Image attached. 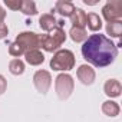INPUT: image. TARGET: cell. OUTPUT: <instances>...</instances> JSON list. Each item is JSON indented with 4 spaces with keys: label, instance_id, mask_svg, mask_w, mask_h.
<instances>
[{
    "label": "cell",
    "instance_id": "obj_8",
    "mask_svg": "<svg viewBox=\"0 0 122 122\" xmlns=\"http://www.w3.org/2000/svg\"><path fill=\"white\" fill-rule=\"evenodd\" d=\"M76 76L83 85L89 86V85H92L95 82L96 73H95V69L91 65H81L78 68V71H76Z\"/></svg>",
    "mask_w": 122,
    "mask_h": 122
},
{
    "label": "cell",
    "instance_id": "obj_7",
    "mask_svg": "<svg viewBox=\"0 0 122 122\" xmlns=\"http://www.w3.org/2000/svg\"><path fill=\"white\" fill-rule=\"evenodd\" d=\"M33 83L37 92H40L42 95H46L49 88L52 86V75L47 71H37L33 75Z\"/></svg>",
    "mask_w": 122,
    "mask_h": 122
},
{
    "label": "cell",
    "instance_id": "obj_16",
    "mask_svg": "<svg viewBox=\"0 0 122 122\" xmlns=\"http://www.w3.org/2000/svg\"><path fill=\"white\" fill-rule=\"evenodd\" d=\"M69 36H71V39L73 42L81 43V42H85L88 39V32L83 27H75V26H72L71 30H69Z\"/></svg>",
    "mask_w": 122,
    "mask_h": 122
},
{
    "label": "cell",
    "instance_id": "obj_2",
    "mask_svg": "<svg viewBox=\"0 0 122 122\" xmlns=\"http://www.w3.org/2000/svg\"><path fill=\"white\" fill-rule=\"evenodd\" d=\"M75 63H76L75 55L69 49L56 50L53 57L50 59V68L56 72H69L75 68Z\"/></svg>",
    "mask_w": 122,
    "mask_h": 122
},
{
    "label": "cell",
    "instance_id": "obj_21",
    "mask_svg": "<svg viewBox=\"0 0 122 122\" xmlns=\"http://www.w3.org/2000/svg\"><path fill=\"white\" fill-rule=\"evenodd\" d=\"M23 0H5V5L12 10H20Z\"/></svg>",
    "mask_w": 122,
    "mask_h": 122
},
{
    "label": "cell",
    "instance_id": "obj_18",
    "mask_svg": "<svg viewBox=\"0 0 122 122\" xmlns=\"http://www.w3.org/2000/svg\"><path fill=\"white\" fill-rule=\"evenodd\" d=\"M106 35L111 37H121L122 35V22H111L106 23Z\"/></svg>",
    "mask_w": 122,
    "mask_h": 122
},
{
    "label": "cell",
    "instance_id": "obj_20",
    "mask_svg": "<svg viewBox=\"0 0 122 122\" xmlns=\"http://www.w3.org/2000/svg\"><path fill=\"white\" fill-rule=\"evenodd\" d=\"M9 55H10V56H15V57L17 59L19 56L25 55V52H23V49H22L16 42H13V43L9 45Z\"/></svg>",
    "mask_w": 122,
    "mask_h": 122
},
{
    "label": "cell",
    "instance_id": "obj_15",
    "mask_svg": "<svg viewBox=\"0 0 122 122\" xmlns=\"http://www.w3.org/2000/svg\"><path fill=\"white\" fill-rule=\"evenodd\" d=\"M86 17H88V20H86V26L89 27V30L91 32H99L101 29H102V19H101V16L99 15H96V13H89V15H86Z\"/></svg>",
    "mask_w": 122,
    "mask_h": 122
},
{
    "label": "cell",
    "instance_id": "obj_3",
    "mask_svg": "<svg viewBox=\"0 0 122 122\" xmlns=\"http://www.w3.org/2000/svg\"><path fill=\"white\" fill-rule=\"evenodd\" d=\"M40 39V47L45 52H56L59 50V47L62 46L66 40V33L63 30V27H55L52 32L46 33V35H39Z\"/></svg>",
    "mask_w": 122,
    "mask_h": 122
},
{
    "label": "cell",
    "instance_id": "obj_5",
    "mask_svg": "<svg viewBox=\"0 0 122 122\" xmlns=\"http://www.w3.org/2000/svg\"><path fill=\"white\" fill-rule=\"evenodd\" d=\"M22 49L23 52H29V50H36L40 47V39H39V35L35 33V32H22L16 36V40H15Z\"/></svg>",
    "mask_w": 122,
    "mask_h": 122
},
{
    "label": "cell",
    "instance_id": "obj_13",
    "mask_svg": "<svg viewBox=\"0 0 122 122\" xmlns=\"http://www.w3.org/2000/svg\"><path fill=\"white\" fill-rule=\"evenodd\" d=\"M102 112L106 115V116H109V118H115V116H118L119 115V112H121V108H119V105L115 102V101H105L103 103H102Z\"/></svg>",
    "mask_w": 122,
    "mask_h": 122
},
{
    "label": "cell",
    "instance_id": "obj_17",
    "mask_svg": "<svg viewBox=\"0 0 122 122\" xmlns=\"http://www.w3.org/2000/svg\"><path fill=\"white\" fill-rule=\"evenodd\" d=\"M9 72L15 76H19V75H23L25 72V62L20 59H12L9 62Z\"/></svg>",
    "mask_w": 122,
    "mask_h": 122
},
{
    "label": "cell",
    "instance_id": "obj_10",
    "mask_svg": "<svg viewBox=\"0 0 122 122\" xmlns=\"http://www.w3.org/2000/svg\"><path fill=\"white\" fill-rule=\"evenodd\" d=\"M103 92L108 98H118L122 92V85L118 79H108L103 85Z\"/></svg>",
    "mask_w": 122,
    "mask_h": 122
},
{
    "label": "cell",
    "instance_id": "obj_9",
    "mask_svg": "<svg viewBox=\"0 0 122 122\" xmlns=\"http://www.w3.org/2000/svg\"><path fill=\"white\" fill-rule=\"evenodd\" d=\"M63 20H56V17L50 13H45L39 19V26L45 32H52L55 27H63Z\"/></svg>",
    "mask_w": 122,
    "mask_h": 122
},
{
    "label": "cell",
    "instance_id": "obj_19",
    "mask_svg": "<svg viewBox=\"0 0 122 122\" xmlns=\"http://www.w3.org/2000/svg\"><path fill=\"white\" fill-rule=\"evenodd\" d=\"M20 12L26 16H35L37 15V9H36V3L33 0H23L22 2V7Z\"/></svg>",
    "mask_w": 122,
    "mask_h": 122
},
{
    "label": "cell",
    "instance_id": "obj_6",
    "mask_svg": "<svg viewBox=\"0 0 122 122\" xmlns=\"http://www.w3.org/2000/svg\"><path fill=\"white\" fill-rule=\"evenodd\" d=\"M102 16L103 19L111 22H121L122 19V2L121 0H109L102 7Z\"/></svg>",
    "mask_w": 122,
    "mask_h": 122
},
{
    "label": "cell",
    "instance_id": "obj_24",
    "mask_svg": "<svg viewBox=\"0 0 122 122\" xmlns=\"http://www.w3.org/2000/svg\"><path fill=\"white\" fill-rule=\"evenodd\" d=\"M6 19V12L5 9H2V6H0V22H3Z\"/></svg>",
    "mask_w": 122,
    "mask_h": 122
},
{
    "label": "cell",
    "instance_id": "obj_1",
    "mask_svg": "<svg viewBox=\"0 0 122 122\" xmlns=\"http://www.w3.org/2000/svg\"><path fill=\"white\" fill-rule=\"evenodd\" d=\"M82 56L86 62L95 68H106L118 57L116 45L105 35H91L82 45Z\"/></svg>",
    "mask_w": 122,
    "mask_h": 122
},
{
    "label": "cell",
    "instance_id": "obj_14",
    "mask_svg": "<svg viewBox=\"0 0 122 122\" xmlns=\"http://www.w3.org/2000/svg\"><path fill=\"white\" fill-rule=\"evenodd\" d=\"M71 20H72V26H75V27H83L85 29L88 17H86V13L82 9L76 7L75 12H73V15L71 16Z\"/></svg>",
    "mask_w": 122,
    "mask_h": 122
},
{
    "label": "cell",
    "instance_id": "obj_4",
    "mask_svg": "<svg viewBox=\"0 0 122 122\" xmlns=\"http://www.w3.org/2000/svg\"><path fill=\"white\" fill-rule=\"evenodd\" d=\"M75 89V81L69 73H59L55 79V91L60 101H66Z\"/></svg>",
    "mask_w": 122,
    "mask_h": 122
},
{
    "label": "cell",
    "instance_id": "obj_11",
    "mask_svg": "<svg viewBox=\"0 0 122 122\" xmlns=\"http://www.w3.org/2000/svg\"><path fill=\"white\" fill-rule=\"evenodd\" d=\"M75 5L72 2H66V0H57L55 3V10L63 17H71L75 12Z\"/></svg>",
    "mask_w": 122,
    "mask_h": 122
},
{
    "label": "cell",
    "instance_id": "obj_23",
    "mask_svg": "<svg viewBox=\"0 0 122 122\" xmlns=\"http://www.w3.org/2000/svg\"><path fill=\"white\" fill-rule=\"evenodd\" d=\"M7 89V81L3 75H0V95H3Z\"/></svg>",
    "mask_w": 122,
    "mask_h": 122
},
{
    "label": "cell",
    "instance_id": "obj_12",
    "mask_svg": "<svg viewBox=\"0 0 122 122\" xmlns=\"http://www.w3.org/2000/svg\"><path fill=\"white\" fill-rule=\"evenodd\" d=\"M25 59H26V62L30 65V66H39L45 62V55L36 49V50H29L25 53Z\"/></svg>",
    "mask_w": 122,
    "mask_h": 122
},
{
    "label": "cell",
    "instance_id": "obj_22",
    "mask_svg": "<svg viewBox=\"0 0 122 122\" xmlns=\"http://www.w3.org/2000/svg\"><path fill=\"white\" fill-rule=\"evenodd\" d=\"M9 35V27L5 22H0V40L5 39L6 36Z\"/></svg>",
    "mask_w": 122,
    "mask_h": 122
}]
</instances>
